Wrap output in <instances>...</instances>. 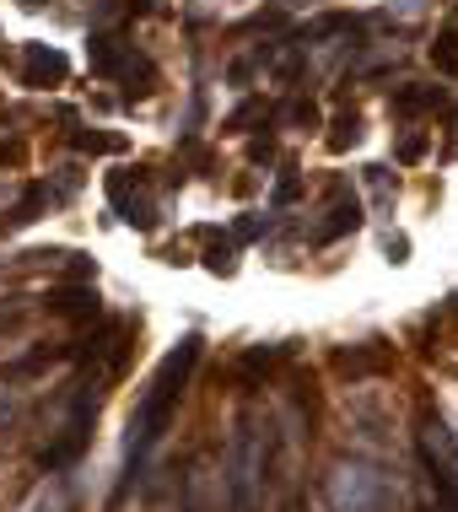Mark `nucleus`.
<instances>
[{"mask_svg":"<svg viewBox=\"0 0 458 512\" xmlns=\"http://www.w3.org/2000/svg\"><path fill=\"white\" fill-rule=\"evenodd\" d=\"M200 351H205V340L184 335L168 356H162V367L151 372V389L141 394V405H135V415H130V459H146V453L162 442V432H168V421L178 410V394H184L189 372H194V362H200Z\"/></svg>","mask_w":458,"mask_h":512,"instance_id":"1","label":"nucleus"},{"mask_svg":"<svg viewBox=\"0 0 458 512\" xmlns=\"http://www.w3.org/2000/svg\"><path fill=\"white\" fill-rule=\"evenodd\" d=\"M329 502H335V512H388L394 507V486H388V475H378L367 464H340L329 475Z\"/></svg>","mask_w":458,"mask_h":512,"instance_id":"2","label":"nucleus"},{"mask_svg":"<svg viewBox=\"0 0 458 512\" xmlns=\"http://www.w3.org/2000/svg\"><path fill=\"white\" fill-rule=\"evenodd\" d=\"M259 469H265V448H259V437H238V448H232V464H227V491H232V512H259Z\"/></svg>","mask_w":458,"mask_h":512,"instance_id":"3","label":"nucleus"},{"mask_svg":"<svg viewBox=\"0 0 458 512\" xmlns=\"http://www.w3.org/2000/svg\"><path fill=\"white\" fill-rule=\"evenodd\" d=\"M335 367H340V378H351V383L388 378V372H394V345L388 340H362V345H351V351H335Z\"/></svg>","mask_w":458,"mask_h":512,"instance_id":"4","label":"nucleus"},{"mask_svg":"<svg viewBox=\"0 0 458 512\" xmlns=\"http://www.w3.org/2000/svg\"><path fill=\"white\" fill-rule=\"evenodd\" d=\"M108 200H114L119 221H130V227H157V205L130 184V173H108Z\"/></svg>","mask_w":458,"mask_h":512,"instance_id":"5","label":"nucleus"},{"mask_svg":"<svg viewBox=\"0 0 458 512\" xmlns=\"http://www.w3.org/2000/svg\"><path fill=\"white\" fill-rule=\"evenodd\" d=\"M65 71H71V60L54 44H27L22 49V81L27 87H54V81H65Z\"/></svg>","mask_w":458,"mask_h":512,"instance_id":"6","label":"nucleus"},{"mask_svg":"<svg viewBox=\"0 0 458 512\" xmlns=\"http://www.w3.org/2000/svg\"><path fill=\"white\" fill-rule=\"evenodd\" d=\"M44 308H49L54 318H71V324H87V318H97V292H92L87 281H76V286H49Z\"/></svg>","mask_w":458,"mask_h":512,"instance_id":"7","label":"nucleus"},{"mask_svg":"<svg viewBox=\"0 0 458 512\" xmlns=\"http://www.w3.org/2000/svg\"><path fill=\"white\" fill-rule=\"evenodd\" d=\"M356 227H362V200H356V195H335V211H329V221L313 232V243H335L340 232H356Z\"/></svg>","mask_w":458,"mask_h":512,"instance_id":"8","label":"nucleus"},{"mask_svg":"<svg viewBox=\"0 0 458 512\" xmlns=\"http://www.w3.org/2000/svg\"><path fill=\"white\" fill-rule=\"evenodd\" d=\"M275 362H281V351H275V345H254V351L238 362V383H243V389H259V383L275 372Z\"/></svg>","mask_w":458,"mask_h":512,"instance_id":"9","label":"nucleus"},{"mask_svg":"<svg viewBox=\"0 0 458 512\" xmlns=\"http://www.w3.org/2000/svg\"><path fill=\"white\" fill-rule=\"evenodd\" d=\"M44 205H49V189H27V195L17 200V211L6 216V227H27V221L44 211Z\"/></svg>","mask_w":458,"mask_h":512,"instance_id":"10","label":"nucleus"},{"mask_svg":"<svg viewBox=\"0 0 458 512\" xmlns=\"http://www.w3.org/2000/svg\"><path fill=\"white\" fill-rule=\"evenodd\" d=\"M432 60H437L448 76H458V33H442V38H437V44H432Z\"/></svg>","mask_w":458,"mask_h":512,"instance_id":"11","label":"nucleus"},{"mask_svg":"<svg viewBox=\"0 0 458 512\" xmlns=\"http://www.w3.org/2000/svg\"><path fill=\"white\" fill-rule=\"evenodd\" d=\"M356 141H362V119H356V114H340L335 135H329V146H335V151H345V146H356Z\"/></svg>","mask_w":458,"mask_h":512,"instance_id":"12","label":"nucleus"},{"mask_svg":"<svg viewBox=\"0 0 458 512\" xmlns=\"http://www.w3.org/2000/svg\"><path fill=\"white\" fill-rule=\"evenodd\" d=\"M205 270H211V275H232V270H238V254L221 243V248H211V254H205Z\"/></svg>","mask_w":458,"mask_h":512,"instance_id":"13","label":"nucleus"},{"mask_svg":"<svg viewBox=\"0 0 458 512\" xmlns=\"http://www.w3.org/2000/svg\"><path fill=\"white\" fill-rule=\"evenodd\" d=\"M302 195V178H297V168H286V178H281V184H275V205H291V200H297Z\"/></svg>","mask_w":458,"mask_h":512,"instance_id":"14","label":"nucleus"},{"mask_svg":"<svg viewBox=\"0 0 458 512\" xmlns=\"http://www.w3.org/2000/svg\"><path fill=\"white\" fill-rule=\"evenodd\" d=\"M421 151H426V135H405L394 157H399V162H421Z\"/></svg>","mask_w":458,"mask_h":512,"instance_id":"15","label":"nucleus"},{"mask_svg":"<svg viewBox=\"0 0 458 512\" xmlns=\"http://www.w3.org/2000/svg\"><path fill=\"white\" fill-rule=\"evenodd\" d=\"M81 151H119V141H108V135H76Z\"/></svg>","mask_w":458,"mask_h":512,"instance_id":"16","label":"nucleus"},{"mask_svg":"<svg viewBox=\"0 0 458 512\" xmlns=\"http://www.w3.org/2000/svg\"><path fill=\"white\" fill-rule=\"evenodd\" d=\"M232 232H238V238L248 243V238H259V232H265V221H259V216H243V221H238V227H232Z\"/></svg>","mask_w":458,"mask_h":512,"instance_id":"17","label":"nucleus"},{"mask_svg":"<svg viewBox=\"0 0 458 512\" xmlns=\"http://www.w3.org/2000/svg\"><path fill=\"white\" fill-rule=\"evenodd\" d=\"M405 254H410V238H388V259L394 265H405Z\"/></svg>","mask_w":458,"mask_h":512,"instance_id":"18","label":"nucleus"},{"mask_svg":"<svg viewBox=\"0 0 458 512\" xmlns=\"http://www.w3.org/2000/svg\"><path fill=\"white\" fill-rule=\"evenodd\" d=\"M453 308H458V297H453Z\"/></svg>","mask_w":458,"mask_h":512,"instance_id":"19","label":"nucleus"}]
</instances>
